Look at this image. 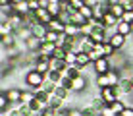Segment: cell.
<instances>
[{
    "label": "cell",
    "mask_w": 133,
    "mask_h": 116,
    "mask_svg": "<svg viewBox=\"0 0 133 116\" xmlns=\"http://www.w3.org/2000/svg\"><path fill=\"white\" fill-rule=\"evenodd\" d=\"M46 81V76L44 74H41V72H37V70H31V72H27V76H25V83H27V87L29 89H39V87H43V83Z\"/></svg>",
    "instance_id": "cell-1"
},
{
    "label": "cell",
    "mask_w": 133,
    "mask_h": 116,
    "mask_svg": "<svg viewBox=\"0 0 133 116\" xmlns=\"http://www.w3.org/2000/svg\"><path fill=\"white\" fill-rule=\"evenodd\" d=\"M120 97H118V93L114 87H104V89H100V95H98V103L100 105H112L114 101H118Z\"/></svg>",
    "instance_id": "cell-2"
},
{
    "label": "cell",
    "mask_w": 133,
    "mask_h": 116,
    "mask_svg": "<svg viewBox=\"0 0 133 116\" xmlns=\"http://www.w3.org/2000/svg\"><path fill=\"white\" fill-rule=\"evenodd\" d=\"M56 43H46L44 41L43 45H41V48L37 50V54H39V58H43V60H50L54 56V52H56Z\"/></svg>",
    "instance_id": "cell-3"
},
{
    "label": "cell",
    "mask_w": 133,
    "mask_h": 116,
    "mask_svg": "<svg viewBox=\"0 0 133 116\" xmlns=\"http://www.w3.org/2000/svg\"><path fill=\"white\" fill-rule=\"evenodd\" d=\"M93 70L97 72V76H102V74H108L112 70V64H110V58H100L97 62H93Z\"/></svg>",
    "instance_id": "cell-4"
},
{
    "label": "cell",
    "mask_w": 133,
    "mask_h": 116,
    "mask_svg": "<svg viewBox=\"0 0 133 116\" xmlns=\"http://www.w3.org/2000/svg\"><path fill=\"white\" fill-rule=\"evenodd\" d=\"M71 91L73 93H85L87 91V80L83 77V74L71 80Z\"/></svg>",
    "instance_id": "cell-5"
},
{
    "label": "cell",
    "mask_w": 133,
    "mask_h": 116,
    "mask_svg": "<svg viewBox=\"0 0 133 116\" xmlns=\"http://www.w3.org/2000/svg\"><path fill=\"white\" fill-rule=\"evenodd\" d=\"M35 14V20L39 21V23H44V25H48L50 21H52V14H50L46 8H39L37 12H33Z\"/></svg>",
    "instance_id": "cell-6"
},
{
    "label": "cell",
    "mask_w": 133,
    "mask_h": 116,
    "mask_svg": "<svg viewBox=\"0 0 133 116\" xmlns=\"http://www.w3.org/2000/svg\"><path fill=\"white\" fill-rule=\"evenodd\" d=\"M125 41H127V37L125 35H120V33H114L112 37H110V45H112L116 50L123 48V46H125Z\"/></svg>",
    "instance_id": "cell-7"
},
{
    "label": "cell",
    "mask_w": 133,
    "mask_h": 116,
    "mask_svg": "<svg viewBox=\"0 0 133 116\" xmlns=\"http://www.w3.org/2000/svg\"><path fill=\"white\" fill-rule=\"evenodd\" d=\"M21 89H17V87H12V89H8L6 93H4V95L8 97V99H10V103L12 105H17V103H21Z\"/></svg>",
    "instance_id": "cell-8"
},
{
    "label": "cell",
    "mask_w": 133,
    "mask_h": 116,
    "mask_svg": "<svg viewBox=\"0 0 133 116\" xmlns=\"http://www.w3.org/2000/svg\"><path fill=\"white\" fill-rule=\"evenodd\" d=\"M68 37H71V39H77V37L83 35V31H81L79 25H75V23H66V31H64Z\"/></svg>",
    "instance_id": "cell-9"
},
{
    "label": "cell",
    "mask_w": 133,
    "mask_h": 116,
    "mask_svg": "<svg viewBox=\"0 0 133 116\" xmlns=\"http://www.w3.org/2000/svg\"><path fill=\"white\" fill-rule=\"evenodd\" d=\"M100 21L104 23V27H106V29H112V27L116 29V25L120 23V20H118V17L114 16V14H110V12H106V14H104V17H102Z\"/></svg>",
    "instance_id": "cell-10"
},
{
    "label": "cell",
    "mask_w": 133,
    "mask_h": 116,
    "mask_svg": "<svg viewBox=\"0 0 133 116\" xmlns=\"http://www.w3.org/2000/svg\"><path fill=\"white\" fill-rule=\"evenodd\" d=\"M48 29L56 31V33H64L66 31V21L60 20V17H52V21L48 23Z\"/></svg>",
    "instance_id": "cell-11"
},
{
    "label": "cell",
    "mask_w": 133,
    "mask_h": 116,
    "mask_svg": "<svg viewBox=\"0 0 133 116\" xmlns=\"http://www.w3.org/2000/svg\"><path fill=\"white\" fill-rule=\"evenodd\" d=\"M33 70H37V72H41V74H46L50 72V60H43V58H37V62H35V66Z\"/></svg>",
    "instance_id": "cell-12"
},
{
    "label": "cell",
    "mask_w": 133,
    "mask_h": 116,
    "mask_svg": "<svg viewBox=\"0 0 133 116\" xmlns=\"http://www.w3.org/2000/svg\"><path fill=\"white\" fill-rule=\"evenodd\" d=\"M87 21H89V20H85L83 14H81L79 10H73V12H71V16H70V23H75V25L83 27V25H87Z\"/></svg>",
    "instance_id": "cell-13"
},
{
    "label": "cell",
    "mask_w": 133,
    "mask_h": 116,
    "mask_svg": "<svg viewBox=\"0 0 133 116\" xmlns=\"http://www.w3.org/2000/svg\"><path fill=\"white\" fill-rule=\"evenodd\" d=\"M116 33H120V35H125V37H129L131 35V23H127V21H123V20H120V23L116 25Z\"/></svg>",
    "instance_id": "cell-14"
},
{
    "label": "cell",
    "mask_w": 133,
    "mask_h": 116,
    "mask_svg": "<svg viewBox=\"0 0 133 116\" xmlns=\"http://www.w3.org/2000/svg\"><path fill=\"white\" fill-rule=\"evenodd\" d=\"M14 12L19 14V16H27V14H31V8H29V2H19V4H14Z\"/></svg>",
    "instance_id": "cell-15"
},
{
    "label": "cell",
    "mask_w": 133,
    "mask_h": 116,
    "mask_svg": "<svg viewBox=\"0 0 133 116\" xmlns=\"http://www.w3.org/2000/svg\"><path fill=\"white\" fill-rule=\"evenodd\" d=\"M0 33H2V37L4 35H14V33H16V29L12 27V23L8 20H4L2 23H0Z\"/></svg>",
    "instance_id": "cell-16"
},
{
    "label": "cell",
    "mask_w": 133,
    "mask_h": 116,
    "mask_svg": "<svg viewBox=\"0 0 133 116\" xmlns=\"http://www.w3.org/2000/svg\"><path fill=\"white\" fill-rule=\"evenodd\" d=\"M91 62H93V60H91L89 52H79V54H77V66L85 68V66H89Z\"/></svg>",
    "instance_id": "cell-17"
},
{
    "label": "cell",
    "mask_w": 133,
    "mask_h": 116,
    "mask_svg": "<svg viewBox=\"0 0 133 116\" xmlns=\"http://www.w3.org/2000/svg\"><path fill=\"white\" fill-rule=\"evenodd\" d=\"M110 14H114L118 20H122L123 14H125V8H123L122 4H112V6H110Z\"/></svg>",
    "instance_id": "cell-18"
},
{
    "label": "cell",
    "mask_w": 133,
    "mask_h": 116,
    "mask_svg": "<svg viewBox=\"0 0 133 116\" xmlns=\"http://www.w3.org/2000/svg\"><path fill=\"white\" fill-rule=\"evenodd\" d=\"M46 80L48 81H52V83H60L62 81V72H56V70H50V72L46 74Z\"/></svg>",
    "instance_id": "cell-19"
},
{
    "label": "cell",
    "mask_w": 133,
    "mask_h": 116,
    "mask_svg": "<svg viewBox=\"0 0 133 116\" xmlns=\"http://www.w3.org/2000/svg\"><path fill=\"white\" fill-rule=\"evenodd\" d=\"M77 54H79L77 50H68L66 58H64V60H66V64H68V66H73V64H77Z\"/></svg>",
    "instance_id": "cell-20"
},
{
    "label": "cell",
    "mask_w": 133,
    "mask_h": 116,
    "mask_svg": "<svg viewBox=\"0 0 133 116\" xmlns=\"http://www.w3.org/2000/svg\"><path fill=\"white\" fill-rule=\"evenodd\" d=\"M68 93H70V89H66V87H62V85H56V89H54L52 95H56V97H60V99L66 101L68 99Z\"/></svg>",
    "instance_id": "cell-21"
},
{
    "label": "cell",
    "mask_w": 133,
    "mask_h": 116,
    "mask_svg": "<svg viewBox=\"0 0 133 116\" xmlns=\"http://www.w3.org/2000/svg\"><path fill=\"white\" fill-rule=\"evenodd\" d=\"M100 116H120L114 112V108L110 105H100Z\"/></svg>",
    "instance_id": "cell-22"
},
{
    "label": "cell",
    "mask_w": 133,
    "mask_h": 116,
    "mask_svg": "<svg viewBox=\"0 0 133 116\" xmlns=\"http://www.w3.org/2000/svg\"><path fill=\"white\" fill-rule=\"evenodd\" d=\"M81 14H83V17L85 20H91V17H95V12H93V6H89V4H85L83 8L79 10Z\"/></svg>",
    "instance_id": "cell-23"
},
{
    "label": "cell",
    "mask_w": 133,
    "mask_h": 116,
    "mask_svg": "<svg viewBox=\"0 0 133 116\" xmlns=\"http://www.w3.org/2000/svg\"><path fill=\"white\" fill-rule=\"evenodd\" d=\"M58 39H60V33H56V31H52V29L46 31V37H44V41H46V43H56Z\"/></svg>",
    "instance_id": "cell-24"
},
{
    "label": "cell",
    "mask_w": 133,
    "mask_h": 116,
    "mask_svg": "<svg viewBox=\"0 0 133 116\" xmlns=\"http://www.w3.org/2000/svg\"><path fill=\"white\" fill-rule=\"evenodd\" d=\"M110 106L114 108V112H116V114H122L123 110H125V105H123V101H120V99H118V101H114V103L110 105Z\"/></svg>",
    "instance_id": "cell-25"
},
{
    "label": "cell",
    "mask_w": 133,
    "mask_h": 116,
    "mask_svg": "<svg viewBox=\"0 0 133 116\" xmlns=\"http://www.w3.org/2000/svg\"><path fill=\"white\" fill-rule=\"evenodd\" d=\"M85 4H87L85 0H71V8H73V10H81Z\"/></svg>",
    "instance_id": "cell-26"
},
{
    "label": "cell",
    "mask_w": 133,
    "mask_h": 116,
    "mask_svg": "<svg viewBox=\"0 0 133 116\" xmlns=\"http://www.w3.org/2000/svg\"><path fill=\"white\" fill-rule=\"evenodd\" d=\"M68 116H85V114H83L81 108H70V114Z\"/></svg>",
    "instance_id": "cell-27"
},
{
    "label": "cell",
    "mask_w": 133,
    "mask_h": 116,
    "mask_svg": "<svg viewBox=\"0 0 133 116\" xmlns=\"http://www.w3.org/2000/svg\"><path fill=\"white\" fill-rule=\"evenodd\" d=\"M122 20H123V21H127V23H133V12H125Z\"/></svg>",
    "instance_id": "cell-28"
},
{
    "label": "cell",
    "mask_w": 133,
    "mask_h": 116,
    "mask_svg": "<svg viewBox=\"0 0 133 116\" xmlns=\"http://www.w3.org/2000/svg\"><path fill=\"white\" fill-rule=\"evenodd\" d=\"M120 116H133V106H125V110H123Z\"/></svg>",
    "instance_id": "cell-29"
},
{
    "label": "cell",
    "mask_w": 133,
    "mask_h": 116,
    "mask_svg": "<svg viewBox=\"0 0 133 116\" xmlns=\"http://www.w3.org/2000/svg\"><path fill=\"white\" fill-rule=\"evenodd\" d=\"M0 6H12V0H0Z\"/></svg>",
    "instance_id": "cell-30"
},
{
    "label": "cell",
    "mask_w": 133,
    "mask_h": 116,
    "mask_svg": "<svg viewBox=\"0 0 133 116\" xmlns=\"http://www.w3.org/2000/svg\"><path fill=\"white\" fill-rule=\"evenodd\" d=\"M19 2H23V0H12V6L14 4H19Z\"/></svg>",
    "instance_id": "cell-31"
},
{
    "label": "cell",
    "mask_w": 133,
    "mask_h": 116,
    "mask_svg": "<svg viewBox=\"0 0 133 116\" xmlns=\"http://www.w3.org/2000/svg\"><path fill=\"white\" fill-rule=\"evenodd\" d=\"M62 4H71V0H62Z\"/></svg>",
    "instance_id": "cell-32"
},
{
    "label": "cell",
    "mask_w": 133,
    "mask_h": 116,
    "mask_svg": "<svg viewBox=\"0 0 133 116\" xmlns=\"http://www.w3.org/2000/svg\"><path fill=\"white\" fill-rule=\"evenodd\" d=\"M131 35H133V23H131Z\"/></svg>",
    "instance_id": "cell-33"
},
{
    "label": "cell",
    "mask_w": 133,
    "mask_h": 116,
    "mask_svg": "<svg viewBox=\"0 0 133 116\" xmlns=\"http://www.w3.org/2000/svg\"><path fill=\"white\" fill-rule=\"evenodd\" d=\"M131 37H133V35H131Z\"/></svg>",
    "instance_id": "cell-34"
}]
</instances>
